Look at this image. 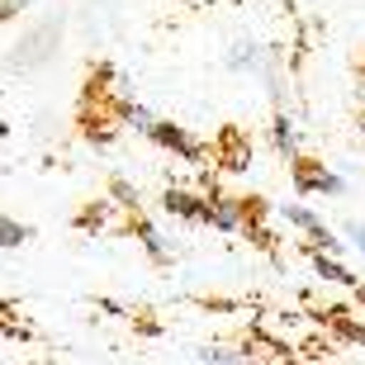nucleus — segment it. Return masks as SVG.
<instances>
[{
    "label": "nucleus",
    "mask_w": 365,
    "mask_h": 365,
    "mask_svg": "<svg viewBox=\"0 0 365 365\" xmlns=\"http://www.w3.org/2000/svg\"><path fill=\"white\" fill-rule=\"evenodd\" d=\"M313 271L323 275V280H332V284H346V289H356V271H346V266H341L337 257H332V252H323V247H313Z\"/></svg>",
    "instance_id": "20e7f679"
},
{
    "label": "nucleus",
    "mask_w": 365,
    "mask_h": 365,
    "mask_svg": "<svg viewBox=\"0 0 365 365\" xmlns=\"http://www.w3.org/2000/svg\"><path fill=\"white\" fill-rule=\"evenodd\" d=\"M200 361H214V365H242V361H252V351H223V346H200Z\"/></svg>",
    "instance_id": "f8f14e48"
},
{
    "label": "nucleus",
    "mask_w": 365,
    "mask_h": 365,
    "mask_svg": "<svg viewBox=\"0 0 365 365\" xmlns=\"http://www.w3.org/2000/svg\"><path fill=\"white\" fill-rule=\"evenodd\" d=\"M223 62H228V71H242V67H261V53H257V43L252 38H237L228 48V57H223Z\"/></svg>",
    "instance_id": "6e6552de"
},
{
    "label": "nucleus",
    "mask_w": 365,
    "mask_h": 365,
    "mask_svg": "<svg viewBox=\"0 0 365 365\" xmlns=\"http://www.w3.org/2000/svg\"><path fill=\"white\" fill-rule=\"evenodd\" d=\"M299 195H332V200H341V195H346V176L327 171V166H304L299 162Z\"/></svg>",
    "instance_id": "f03ea898"
},
{
    "label": "nucleus",
    "mask_w": 365,
    "mask_h": 365,
    "mask_svg": "<svg viewBox=\"0 0 365 365\" xmlns=\"http://www.w3.org/2000/svg\"><path fill=\"white\" fill-rule=\"evenodd\" d=\"M138 237H143V247H148V252H152L157 261L171 257V242L162 237V228H152V223H138Z\"/></svg>",
    "instance_id": "9d476101"
},
{
    "label": "nucleus",
    "mask_w": 365,
    "mask_h": 365,
    "mask_svg": "<svg viewBox=\"0 0 365 365\" xmlns=\"http://www.w3.org/2000/svg\"><path fill=\"white\" fill-rule=\"evenodd\" d=\"M5 133H10V128H5V123H0V138H5Z\"/></svg>",
    "instance_id": "dca6fc26"
},
{
    "label": "nucleus",
    "mask_w": 365,
    "mask_h": 365,
    "mask_svg": "<svg viewBox=\"0 0 365 365\" xmlns=\"http://www.w3.org/2000/svg\"><path fill=\"white\" fill-rule=\"evenodd\" d=\"M271 143H275V152H280L284 162H299V128H294V119H289L284 109L271 119Z\"/></svg>",
    "instance_id": "7ed1b4c3"
},
{
    "label": "nucleus",
    "mask_w": 365,
    "mask_h": 365,
    "mask_svg": "<svg viewBox=\"0 0 365 365\" xmlns=\"http://www.w3.org/2000/svg\"><path fill=\"white\" fill-rule=\"evenodd\" d=\"M280 218L284 223H294V228H304V232H318L323 223H318V214L313 209H304V204H280Z\"/></svg>",
    "instance_id": "1a4fd4ad"
},
{
    "label": "nucleus",
    "mask_w": 365,
    "mask_h": 365,
    "mask_svg": "<svg viewBox=\"0 0 365 365\" xmlns=\"http://www.w3.org/2000/svg\"><path fill=\"white\" fill-rule=\"evenodd\" d=\"M162 204L171 209V214H180V218H204V214H209V200H204V195L195 200L190 190H166Z\"/></svg>",
    "instance_id": "39448f33"
},
{
    "label": "nucleus",
    "mask_w": 365,
    "mask_h": 365,
    "mask_svg": "<svg viewBox=\"0 0 365 365\" xmlns=\"http://www.w3.org/2000/svg\"><path fill=\"white\" fill-rule=\"evenodd\" d=\"M123 119H128V128H138V133H148V138H152V128L162 123L152 109H143V105H123Z\"/></svg>",
    "instance_id": "9b49d317"
},
{
    "label": "nucleus",
    "mask_w": 365,
    "mask_h": 365,
    "mask_svg": "<svg viewBox=\"0 0 365 365\" xmlns=\"http://www.w3.org/2000/svg\"><path fill=\"white\" fill-rule=\"evenodd\" d=\"M341 242L351 247L356 257H365V223H356V218H346V223H341Z\"/></svg>",
    "instance_id": "ddd939ff"
},
{
    "label": "nucleus",
    "mask_w": 365,
    "mask_h": 365,
    "mask_svg": "<svg viewBox=\"0 0 365 365\" xmlns=\"http://www.w3.org/2000/svg\"><path fill=\"white\" fill-rule=\"evenodd\" d=\"M204 223H214L218 232H237V228H242V204H232V200H218V204H209V214H204Z\"/></svg>",
    "instance_id": "0eeeda50"
},
{
    "label": "nucleus",
    "mask_w": 365,
    "mask_h": 365,
    "mask_svg": "<svg viewBox=\"0 0 365 365\" xmlns=\"http://www.w3.org/2000/svg\"><path fill=\"white\" fill-rule=\"evenodd\" d=\"M152 143H162V148L180 152V157H190V162H195V157H200V148H195V143H190V138L180 133L176 123H157V128H152Z\"/></svg>",
    "instance_id": "423d86ee"
},
{
    "label": "nucleus",
    "mask_w": 365,
    "mask_h": 365,
    "mask_svg": "<svg viewBox=\"0 0 365 365\" xmlns=\"http://www.w3.org/2000/svg\"><path fill=\"white\" fill-rule=\"evenodd\" d=\"M309 318H299V313H284V309H261L257 313V332L275 346H299V341L309 337Z\"/></svg>",
    "instance_id": "f257e3e1"
},
{
    "label": "nucleus",
    "mask_w": 365,
    "mask_h": 365,
    "mask_svg": "<svg viewBox=\"0 0 365 365\" xmlns=\"http://www.w3.org/2000/svg\"><path fill=\"white\" fill-rule=\"evenodd\" d=\"M34 0H0V19H14L19 10H29Z\"/></svg>",
    "instance_id": "2eb2a0df"
},
{
    "label": "nucleus",
    "mask_w": 365,
    "mask_h": 365,
    "mask_svg": "<svg viewBox=\"0 0 365 365\" xmlns=\"http://www.w3.org/2000/svg\"><path fill=\"white\" fill-rule=\"evenodd\" d=\"M29 237L24 223H14V218H0V247H19Z\"/></svg>",
    "instance_id": "4468645a"
}]
</instances>
